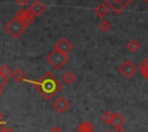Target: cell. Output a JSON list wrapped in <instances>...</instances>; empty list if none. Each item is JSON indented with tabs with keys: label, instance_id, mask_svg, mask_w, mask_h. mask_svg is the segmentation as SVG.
<instances>
[{
	"label": "cell",
	"instance_id": "obj_1",
	"mask_svg": "<svg viewBox=\"0 0 148 132\" xmlns=\"http://www.w3.org/2000/svg\"><path fill=\"white\" fill-rule=\"evenodd\" d=\"M34 86L45 100L53 99L62 88L61 81L50 71L45 72L37 81H34Z\"/></svg>",
	"mask_w": 148,
	"mask_h": 132
},
{
	"label": "cell",
	"instance_id": "obj_2",
	"mask_svg": "<svg viewBox=\"0 0 148 132\" xmlns=\"http://www.w3.org/2000/svg\"><path fill=\"white\" fill-rule=\"evenodd\" d=\"M46 61L57 70L61 69L67 62H68V55L66 54H62L56 49H52L47 56H46Z\"/></svg>",
	"mask_w": 148,
	"mask_h": 132
},
{
	"label": "cell",
	"instance_id": "obj_3",
	"mask_svg": "<svg viewBox=\"0 0 148 132\" xmlns=\"http://www.w3.org/2000/svg\"><path fill=\"white\" fill-rule=\"evenodd\" d=\"M25 25L17 18V17H13L6 25H5V30L9 33L10 37L13 38H18L24 31H25Z\"/></svg>",
	"mask_w": 148,
	"mask_h": 132
},
{
	"label": "cell",
	"instance_id": "obj_4",
	"mask_svg": "<svg viewBox=\"0 0 148 132\" xmlns=\"http://www.w3.org/2000/svg\"><path fill=\"white\" fill-rule=\"evenodd\" d=\"M132 1L133 0H103V3H105L116 14H120L130 6Z\"/></svg>",
	"mask_w": 148,
	"mask_h": 132
},
{
	"label": "cell",
	"instance_id": "obj_5",
	"mask_svg": "<svg viewBox=\"0 0 148 132\" xmlns=\"http://www.w3.org/2000/svg\"><path fill=\"white\" fill-rule=\"evenodd\" d=\"M14 16L17 17V18L25 25V28L30 26V25L34 23V21H35V16L32 15V13H31L28 8H25V9H20L18 11H16V14H15Z\"/></svg>",
	"mask_w": 148,
	"mask_h": 132
},
{
	"label": "cell",
	"instance_id": "obj_6",
	"mask_svg": "<svg viewBox=\"0 0 148 132\" xmlns=\"http://www.w3.org/2000/svg\"><path fill=\"white\" fill-rule=\"evenodd\" d=\"M73 44L67 39V38H61V39H59L57 42H56V45H54V49L56 51H58V52H60V53H62V54H66V55H68V53L69 52H72L73 51Z\"/></svg>",
	"mask_w": 148,
	"mask_h": 132
},
{
	"label": "cell",
	"instance_id": "obj_7",
	"mask_svg": "<svg viewBox=\"0 0 148 132\" xmlns=\"http://www.w3.org/2000/svg\"><path fill=\"white\" fill-rule=\"evenodd\" d=\"M138 68L131 62V61H125L120 67H119V71L120 73L126 77V78H131L135 72H136Z\"/></svg>",
	"mask_w": 148,
	"mask_h": 132
},
{
	"label": "cell",
	"instance_id": "obj_8",
	"mask_svg": "<svg viewBox=\"0 0 148 132\" xmlns=\"http://www.w3.org/2000/svg\"><path fill=\"white\" fill-rule=\"evenodd\" d=\"M53 107H54V109H56L58 112L64 114V112H66V111L69 109L71 102H69L65 96H60V98H58V99L53 102Z\"/></svg>",
	"mask_w": 148,
	"mask_h": 132
},
{
	"label": "cell",
	"instance_id": "obj_9",
	"mask_svg": "<svg viewBox=\"0 0 148 132\" xmlns=\"http://www.w3.org/2000/svg\"><path fill=\"white\" fill-rule=\"evenodd\" d=\"M28 9L32 13V15H34V16H40V15L46 10V6H45L42 1L36 0V1H34V2L29 6V8H28Z\"/></svg>",
	"mask_w": 148,
	"mask_h": 132
},
{
	"label": "cell",
	"instance_id": "obj_10",
	"mask_svg": "<svg viewBox=\"0 0 148 132\" xmlns=\"http://www.w3.org/2000/svg\"><path fill=\"white\" fill-rule=\"evenodd\" d=\"M109 11H110V8L105 5V3H99L96 6V8L94 9V13L95 15H97V17L99 18H104L109 15Z\"/></svg>",
	"mask_w": 148,
	"mask_h": 132
},
{
	"label": "cell",
	"instance_id": "obj_11",
	"mask_svg": "<svg viewBox=\"0 0 148 132\" xmlns=\"http://www.w3.org/2000/svg\"><path fill=\"white\" fill-rule=\"evenodd\" d=\"M125 124V118L124 116L120 114V112H114L113 114V118H112V122H111V126L116 129H120L123 127V125Z\"/></svg>",
	"mask_w": 148,
	"mask_h": 132
},
{
	"label": "cell",
	"instance_id": "obj_12",
	"mask_svg": "<svg viewBox=\"0 0 148 132\" xmlns=\"http://www.w3.org/2000/svg\"><path fill=\"white\" fill-rule=\"evenodd\" d=\"M95 129V126L92 125V123L90 122H82L79 127H77V132H92Z\"/></svg>",
	"mask_w": 148,
	"mask_h": 132
},
{
	"label": "cell",
	"instance_id": "obj_13",
	"mask_svg": "<svg viewBox=\"0 0 148 132\" xmlns=\"http://www.w3.org/2000/svg\"><path fill=\"white\" fill-rule=\"evenodd\" d=\"M75 79H76V76H75V73L73 72V71H71V70H68V71H66L64 75H62V80H64V83H66V84H73L74 81H75Z\"/></svg>",
	"mask_w": 148,
	"mask_h": 132
},
{
	"label": "cell",
	"instance_id": "obj_14",
	"mask_svg": "<svg viewBox=\"0 0 148 132\" xmlns=\"http://www.w3.org/2000/svg\"><path fill=\"white\" fill-rule=\"evenodd\" d=\"M126 47L131 53H136L140 49V42L135 39H132L126 44Z\"/></svg>",
	"mask_w": 148,
	"mask_h": 132
},
{
	"label": "cell",
	"instance_id": "obj_15",
	"mask_svg": "<svg viewBox=\"0 0 148 132\" xmlns=\"http://www.w3.org/2000/svg\"><path fill=\"white\" fill-rule=\"evenodd\" d=\"M13 79L15 80V81H17V83H21V81H24L25 80V73H24V71L22 70V69H16L14 72H13Z\"/></svg>",
	"mask_w": 148,
	"mask_h": 132
},
{
	"label": "cell",
	"instance_id": "obj_16",
	"mask_svg": "<svg viewBox=\"0 0 148 132\" xmlns=\"http://www.w3.org/2000/svg\"><path fill=\"white\" fill-rule=\"evenodd\" d=\"M139 69H140L141 75H142V76L148 80V57H147V59H145V60L140 63Z\"/></svg>",
	"mask_w": 148,
	"mask_h": 132
},
{
	"label": "cell",
	"instance_id": "obj_17",
	"mask_svg": "<svg viewBox=\"0 0 148 132\" xmlns=\"http://www.w3.org/2000/svg\"><path fill=\"white\" fill-rule=\"evenodd\" d=\"M98 29H99L102 32L106 33V32H109V31L111 30V23H110L109 21H106V20H102V21L98 23Z\"/></svg>",
	"mask_w": 148,
	"mask_h": 132
},
{
	"label": "cell",
	"instance_id": "obj_18",
	"mask_svg": "<svg viewBox=\"0 0 148 132\" xmlns=\"http://www.w3.org/2000/svg\"><path fill=\"white\" fill-rule=\"evenodd\" d=\"M112 118H113V112H111V111H106V112H104L103 116H102V121H103V123H105V124H110V125H111Z\"/></svg>",
	"mask_w": 148,
	"mask_h": 132
},
{
	"label": "cell",
	"instance_id": "obj_19",
	"mask_svg": "<svg viewBox=\"0 0 148 132\" xmlns=\"http://www.w3.org/2000/svg\"><path fill=\"white\" fill-rule=\"evenodd\" d=\"M0 73L8 78V77L10 76V73H12V69H10L7 64H2V65L0 67Z\"/></svg>",
	"mask_w": 148,
	"mask_h": 132
},
{
	"label": "cell",
	"instance_id": "obj_20",
	"mask_svg": "<svg viewBox=\"0 0 148 132\" xmlns=\"http://www.w3.org/2000/svg\"><path fill=\"white\" fill-rule=\"evenodd\" d=\"M8 80H9V79H8L7 77H5L3 75L0 73V90H2V88L5 87V85L8 83Z\"/></svg>",
	"mask_w": 148,
	"mask_h": 132
},
{
	"label": "cell",
	"instance_id": "obj_21",
	"mask_svg": "<svg viewBox=\"0 0 148 132\" xmlns=\"http://www.w3.org/2000/svg\"><path fill=\"white\" fill-rule=\"evenodd\" d=\"M16 3H17V6L21 7V9H25V7L29 3V0H16Z\"/></svg>",
	"mask_w": 148,
	"mask_h": 132
},
{
	"label": "cell",
	"instance_id": "obj_22",
	"mask_svg": "<svg viewBox=\"0 0 148 132\" xmlns=\"http://www.w3.org/2000/svg\"><path fill=\"white\" fill-rule=\"evenodd\" d=\"M50 132H62V130H61L59 126H53V127L50 130Z\"/></svg>",
	"mask_w": 148,
	"mask_h": 132
},
{
	"label": "cell",
	"instance_id": "obj_23",
	"mask_svg": "<svg viewBox=\"0 0 148 132\" xmlns=\"http://www.w3.org/2000/svg\"><path fill=\"white\" fill-rule=\"evenodd\" d=\"M3 132H15L12 127H5V130H3Z\"/></svg>",
	"mask_w": 148,
	"mask_h": 132
},
{
	"label": "cell",
	"instance_id": "obj_24",
	"mask_svg": "<svg viewBox=\"0 0 148 132\" xmlns=\"http://www.w3.org/2000/svg\"><path fill=\"white\" fill-rule=\"evenodd\" d=\"M114 132H126V130H124L123 127H120V129H116Z\"/></svg>",
	"mask_w": 148,
	"mask_h": 132
},
{
	"label": "cell",
	"instance_id": "obj_25",
	"mask_svg": "<svg viewBox=\"0 0 148 132\" xmlns=\"http://www.w3.org/2000/svg\"><path fill=\"white\" fill-rule=\"evenodd\" d=\"M3 122H5V121H3V116H2V114L0 112V124H3Z\"/></svg>",
	"mask_w": 148,
	"mask_h": 132
},
{
	"label": "cell",
	"instance_id": "obj_26",
	"mask_svg": "<svg viewBox=\"0 0 148 132\" xmlns=\"http://www.w3.org/2000/svg\"><path fill=\"white\" fill-rule=\"evenodd\" d=\"M3 126H2V124H0V132H3Z\"/></svg>",
	"mask_w": 148,
	"mask_h": 132
},
{
	"label": "cell",
	"instance_id": "obj_27",
	"mask_svg": "<svg viewBox=\"0 0 148 132\" xmlns=\"http://www.w3.org/2000/svg\"><path fill=\"white\" fill-rule=\"evenodd\" d=\"M142 1H143V2H148V0H142Z\"/></svg>",
	"mask_w": 148,
	"mask_h": 132
},
{
	"label": "cell",
	"instance_id": "obj_28",
	"mask_svg": "<svg viewBox=\"0 0 148 132\" xmlns=\"http://www.w3.org/2000/svg\"><path fill=\"white\" fill-rule=\"evenodd\" d=\"M105 132H111V131H109V130H106V131H105Z\"/></svg>",
	"mask_w": 148,
	"mask_h": 132
},
{
	"label": "cell",
	"instance_id": "obj_29",
	"mask_svg": "<svg viewBox=\"0 0 148 132\" xmlns=\"http://www.w3.org/2000/svg\"><path fill=\"white\" fill-rule=\"evenodd\" d=\"M0 95H1V90H0Z\"/></svg>",
	"mask_w": 148,
	"mask_h": 132
}]
</instances>
